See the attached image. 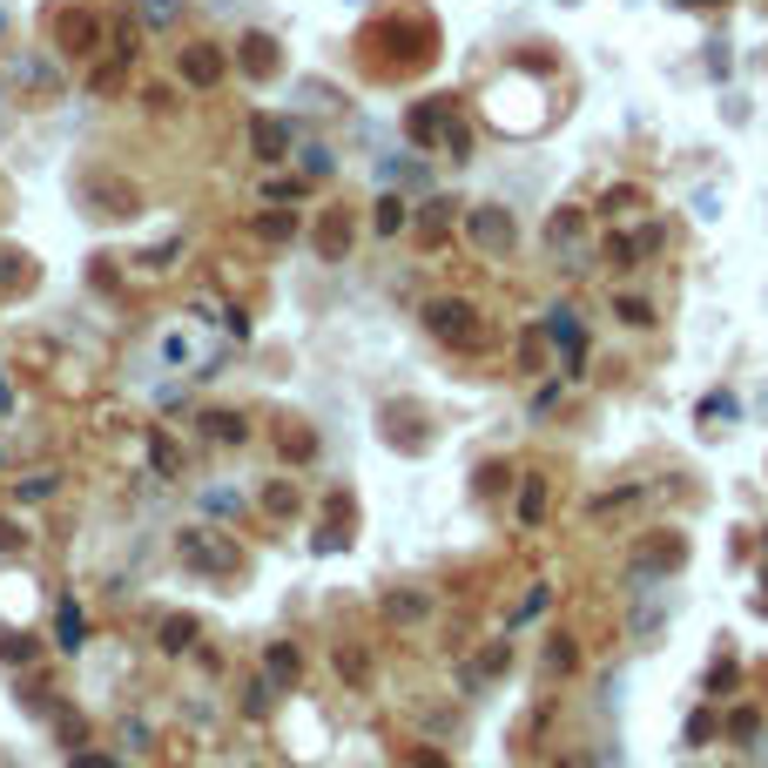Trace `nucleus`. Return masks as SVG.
Segmentation results:
<instances>
[{"mask_svg": "<svg viewBox=\"0 0 768 768\" xmlns=\"http://www.w3.org/2000/svg\"><path fill=\"white\" fill-rule=\"evenodd\" d=\"M472 236L485 243V250H506V243H512V223H506L499 210H478V216H472Z\"/></svg>", "mask_w": 768, "mask_h": 768, "instance_id": "obj_1", "label": "nucleus"}, {"mask_svg": "<svg viewBox=\"0 0 768 768\" xmlns=\"http://www.w3.org/2000/svg\"><path fill=\"white\" fill-rule=\"evenodd\" d=\"M182 553H189V559H202V566H236V553H229V546H216V540H196V533L182 540Z\"/></svg>", "mask_w": 768, "mask_h": 768, "instance_id": "obj_2", "label": "nucleus"}, {"mask_svg": "<svg viewBox=\"0 0 768 768\" xmlns=\"http://www.w3.org/2000/svg\"><path fill=\"white\" fill-rule=\"evenodd\" d=\"M182 74H189V81H216V74H223V61H216L210 48H196V55H182Z\"/></svg>", "mask_w": 768, "mask_h": 768, "instance_id": "obj_3", "label": "nucleus"}, {"mask_svg": "<svg viewBox=\"0 0 768 768\" xmlns=\"http://www.w3.org/2000/svg\"><path fill=\"white\" fill-rule=\"evenodd\" d=\"M243 68H257V74H270V68H276V55H270V40H243Z\"/></svg>", "mask_w": 768, "mask_h": 768, "instance_id": "obj_4", "label": "nucleus"}, {"mask_svg": "<svg viewBox=\"0 0 768 768\" xmlns=\"http://www.w3.org/2000/svg\"><path fill=\"white\" fill-rule=\"evenodd\" d=\"M323 250H331V257L344 250V216H331V223H323Z\"/></svg>", "mask_w": 768, "mask_h": 768, "instance_id": "obj_5", "label": "nucleus"}]
</instances>
